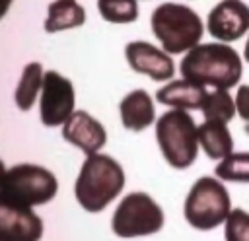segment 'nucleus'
Wrapping results in <instances>:
<instances>
[{
  "label": "nucleus",
  "instance_id": "f257e3e1",
  "mask_svg": "<svg viewBox=\"0 0 249 241\" xmlns=\"http://www.w3.org/2000/svg\"><path fill=\"white\" fill-rule=\"evenodd\" d=\"M183 78L216 89H231L239 84L243 62L239 52L226 43H198L179 66Z\"/></svg>",
  "mask_w": 249,
  "mask_h": 241
},
{
  "label": "nucleus",
  "instance_id": "f03ea898",
  "mask_svg": "<svg viewBox=\"0 0 249 241\" xmlns=\"http://www.w3.org/2000/svg\"><path fill=\"white\" fill-rule=\"evenodd\" d=\"M124 187L123 167L105 154H91L86 157L74 185L76 200L88 212H101Z\"/></svg>",
  "mask_w": 249,
  "mask_h": 241
},
{
  "label": "nucleus",
  "instance_id": "7ed1b4c3",
  "mask_svg": "<svg viewBox=\"0 0 249 241\" xmlns=\"http://www.w3.org/2000/svg\"><path fill=\"white\" fill-rule=\"evenodd\" d=\"M150 25L152 33L169 54L189 52L200 43L204 33L200 16L193 8L175 2L160 4L152 12Z\"/></svg>",
  "mask_w": 249,
  "mask_h": 241
},
{
  "label": "nucleus",
  "instance_id": "20e7f679",
  "mask_svg": "<svg viewBox=\"0 0 249 241\" xmlns=\"http://www.w3.org/2000/svg\"><path fill=\"white\" fill-rule=\"evenodd\" d=\"M156 140L165 161L175 169H187L198 154V126L183 109H171L156 120Z\"/></svg>",
  "mask_w": 249,
  "mask_h": 241
},
{
  "label": "nucleus",
  "instance_id": "39448f33",
  "mask_svg": "<svg viewBox=\"0 0 249 241\" xmlns=\"http://www.w3.org/2000/svg\"><path fill=\"white\" fill-rule=\"evenodd\" d=\"M185 220L191 227L210 231L226 224L231 212V198L218 177H200L185 198Z\"/></svg>",
  "mask_w": 249,
  "mask_h": 241
},
{
  "label": "nucleus",
  "instance_id": "423d86ee",
  "mask_svg": "<svg viewBox=\"0 0 249 241\" xmlns=\"http://www.w3.org/2000/svg\"><path fill=\"white\" fill-rule=\"evenodd\" d=\"M111 227L115 235L124 239L152 235L163 227V210L150 194L130 192L119 202Z\"/></svg>",
  "mask_w": 249,
  "mask_h": 241
},
{
  "label": "nucleus",
  "instance_id": "0eeeda50",
  "mask_svg": "<svg viewBox=\"0 0 249 241\" xmlns=\"http://www.w3.org/2000/svg\"><path fill=\"white\" fill-rule=\"evenodd\" d=\"M56 189V177L49 169L41 165L21 163L6 171L0 192L25 206H37L47 204L51 198H54Z\"/></svg>",
  "mask_w": 249,
  "mask_h": 241
},
{
  "label": "nucleus",
  "instance_id": "6e6552de",
  "mask_svg": "<svg viewBox=\"0 0 249 241\" xmlns=\"http://www.w3.org/2000/svg\"><path fill=\"white\" fill-rule=\"evenodd\" d=\"M74 113V87L68 78L49 70L41 87V120L45 126H58Z\"/></svg>",
  "mask_w": 249,
  "mask_h": 241
},
{
  "label": "nucleus",
  "instance_id": "1a4fd4ad",
  "mask_svg": "<svg viewBox=\"0 0 249 241\" xmlns=\"http://www.w3.org/2000/svg\"><path fill=\"white\" fill-rule=\"evenodd\" d=\"M43 222L21 202H16L0 192V241H39Z\"/></svg>",
  "mask_w": 249,
  "mask_h": 241
},
{
  "label": "nucleus",
  "instance_id": "9d476101",
  "mask_svg": "<svg viewBox=\"0 0 249 241\" xmlns=\"http://www.w3.org/2000/svg\"><path fill=\"white\" fill-rule=\"evenodd\" d=\"M208 33L220 43H233L249 31V6L243 0H220L206 17Z\"/></svg>",
  "mask_w": 249,
  "mask_h": 241
},
{
  "label": "nucleus",
  "instance_id": "9b49d317",
  "mask_svg": "<svg viewBox=\"0 0 249 241\" xmlns=\"http://www.w3.org/2000/svg\"><path fill=\"white\" fill-rule=\"evenodd\" d=\"M124 56L132 70L146 74L154 82L171 80L175 74V64L169 52L160 51L158 47L146 41H132L124 47Z\"/></svg>",
  "mask_w": 249,
  "mask_h": 241
},
{
  "label": "nucleus",
  "instance_id": "f8f14e48",
  "mask_svg": "<svg viewBox=\"0 0 249 241\" xmlns=\"http://www.w3.org/2000/svg\"><path fill=\"white\" fill-rule=\"evenodd\" d=\"M62 136L88 155L97 154L107 142V132L103 124L86 111H74L68 117V120L62 124Z\"/></svg>",
  "mask_w": 249,
  "mask_h": 241
},
{
  "label": "nucleus",
  "instance_id": "ddd939ff",
  "mask_svg": "<svg viewBox=\"0 0 249 241\" xmlns=\"http://www.w3.org/2000/svg\"><path fill=\"white\" fill-rule=\"evenodd\" d=\"M206 95H208V91L204 89V86L183 78V80H173L167 86H163L161 89H158L156 99L161 105L191 111V109H202Z\"/></svg>",
  "mask_w": 249,
  "mask_h": 241
},
{
  "label": "nucleus",
  "instance_id": "4468645a",
  "mask_svg": "<svg viewBox=\"0 0 249 241\" xmlns=\"http://www.w3.org/2000/svg\"><path fill=\"white\" fill-rule=\"evenodd\" d=\"M119 109H121L123 126L128 130H134V132L148 128L156 120L154 101L148 95V91H144V89H132L130 93H126L123 97Z\"/></svg>",
  "mask_w": 249,
  "mask_h": 241
},
{
  "label": "nucleus",
  "instance_id": "2eb2a0df",
  "mask_svg": "<svg viewBox=\"0 0 249 241\" xmlns=\"http://www.w3.org/2000/svg\"><path fill=\"white\" fill-rule=\"evenodd\" d=\"M198 144L210 159H224L233 154V138L228 128V122L204 120L198 126Z\"/></svg>",
  "mask_w": 249,
  "mask_h": 241
},
{
  "label": "nucleus",
  "instance_id": "dca6fc26",
  "mask_svg": "<svg viewBox=\"0 0 249 241\" xmlns=\"http://www.w3.org/2000/svg\"><path fill=\"white\" fill-rule=\"evenodd\" d=\"M86 21L84 6L78 4V0H54L47 8V19H45V31L56 33L62 29H74L80 27Z\"/></svg>",
  "mask_w": 249,
  "mask_h": 241
},
{
  "label": "nucleus",
  "instance_id": "f3484780",
  "mask_svg": "<svg viewBox=\"0 0 249 241\" xmlns=\"http://www.w3.org/2000/svg\"><path fill=\"white\" fill-rule=\"evenodd\" d=\"M43 76H45V72H43V66L39 62L25 64L21 78H19V84L16 87V93H14L16 105L21 111H29L33 107L35 97H37L39 89L43 87Z\"/></svg>",
  "mask_w": 249,
  "mask_h": 241
},
{
  "label": "nucleus",
  "instance_id": "a211bd4d",
  "mask_svg": "<svg viewBox=\"0 0 249 241\" xmlns=\"http://www.w3.org/2000/svg\"><path fill=\"white\" fill-rule=\"evenodd\" d=\"M200 111L204 115V120H220V122H230L237 113L235 99L230 95L228 89L210 91Z\"/></svg>",
  "mask_w": 249,
  "mask_h": 241
},
{
  "label": "nucleus",
  "instance_id": "6ab92c4d",
  "mask_svg": "<svg viewBox=\"0 0 249 241\" xmlns=\"http://www.w3.org/2000/svg\"><path fill=\"white\" fill-rule=\"evenodd\" d=\"M220 181L228 183H249V152H233L220 159L214 167Z\"/></svg>",
  "mask_w": 249,
  "mask_h": 241
},
{
  "label": "nucleus",
  "instance_id": "aec40b11",
  "mask_svg": "<svg viewBox=\"0 0 249 241\" xmlns=\"http://www.w3.org/2000/svg\"><path fill=\"white\" fill-rule=\"evenodd\" d=\"M97 10L109 23H132L138 17L136 0H97Z\"/></svg>",
  "mask_w": 249,
  "mask_h": 241
},
{
  "label": "nucleus",
  "instance_id": "412c9836",
  "mask_svg": "<svg viewBox=\"0 0 249 241\" xmlns=\"http://www.w3.org/2000/svg\"><path fill=\"white\" fill-rule=\"evenodd\" d=\"M226 241H249V214L241 208H233L224 227Z\"/></svg>",
  "mask_w": 249,
  "mask_h": 241
},
{
  "label": "nucleus",
  "instance_id": "4be33fe9",
  "mask_svg": "<svg viewBox=\"0 0 249 241\" xmlns=\"http://www.w3.org/2000/svg\"><path fill=\"white\" fill-rule=\"evenodd\" d=\"M235 109L237 115L249 122V84H241L235 93Z\"/></svg>",
  "mask_w": 249,
  "mask_h": 241
},
{
  "label": "nucleus",
  "instance_id": "5701e85b",
  "mask_svg": "<svg viewBox=\"0 0 249 241\" xmlns=\"http://www.w3.org/2000/svg\"><path fill=\"white\" fill-rule=\"evenodd\" d=\"M10 4H12V0H0V19L6 16V12H8Z\"/></svg>",
  "mask_w": 249,
  "mask_h": 241
},
{
  "label": "nucleus",
  "instance_id": "b1692460",
  "mask_svg": "<svg viewBox=\"0 0 249 241\" xmlns=\"http://www.w3.org/2000/svg\"><path fill=\"white\" fill-rule=\"evenodd\" d=\"M4 177H6V167H4V163H2V159H0V187H2Z\"/></svg>",
  "mask_w": 249,
  "mask_h": 241
},
{
  "label": "nucleus",
  "instance_id": "393cba45",
  "mask_svg": "<svg viewBox=\"0 0 249 241\" xmlns=\"http://www.w3.org/2000/svg\"><path fill=\"white\" fill-rule=\"evenodd\" d=\"M243 58L249 62V37H247V43H245V49H243Z\"/></svg>",
  "mask_w": 249,
  "mask_h": 241
},
{
  "label": "nucleus",
  "instance_id": "a878e982",
  "mask_svg": "<svg viewBox=\"0 0 249 241\" xmlns=\"http://www.w3.org/2000/svg\"><path fill=\"white\" fill-rule=\"evenodd\" d=\"M245 132H247V134H249V122H247V126H245Z\"/></svg>",
  "mask_w": 249,
  "mask_h": 241
}]
</instances>
